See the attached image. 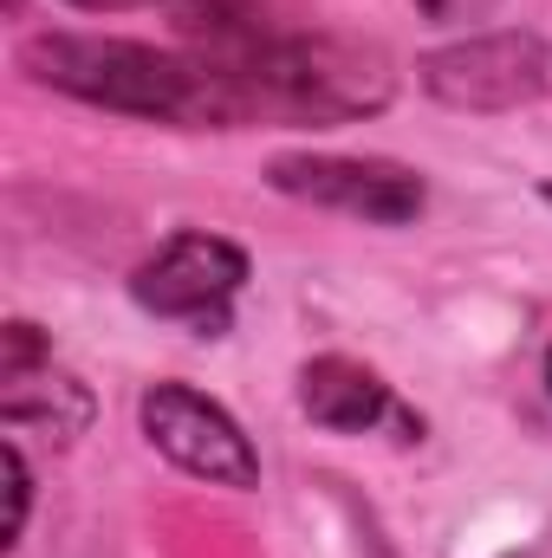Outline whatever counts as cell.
<instances>
[{
  "label": "cell",
  "mask_w": 552,
  "mask_h": 558,
  "mask_svg": "<svg viewBox=\"0 0 552 558\" xmlns=\"http://www.w3.org/2000/svg\"><path fill=\"white\" fill-rule=\"evenodd\" d=\"M20 65L33 85H52L118 118H149L176 131H241L248 124L235 78L202 52H169V46L105 39V33H39L20 46Z\"/></svg>",
  "instance_id": "6da1fadb"
},
{
  "label": "cell",
  "mask_w": 552,
  "mask_h": 558,
  "mask_svg": "<svg viewBox=\"0 0 552 558\" xmlns=\"http://www.w3.org/2000/svg\"><path fill=\"white\" fill-rule=\"evenodd\" d=\"M422 92L442 111H468V118H494V111H520L533 98H547L552 59L540 33L520 26H494V33H461L455 46H435L416 65Z\"/></svg>",
  "instance_id": "3957f363"
},
{
  "label": "cell",
  "mask_w": 552,
  "mask_h": 558,
  "mask_svg": "<svg viewBox=\"0 0 552 558\" xmlns=\"http://www.w3.org/2000/svg\"><path fill=\"white\" fill-rule=\"evenodd\" d=\"M267 182L279 195L325 208V215H351L371 228H404L429 208V189L410 162L391 156H332V149H292L267 162Z\"/></svg>",
  "instance_id": "5b68a950"
},
{
  "label": "cell",
  "mask_w": 552,
  "mask_h": 558,
  "mask_svg": "<svg viewBox=\"0 0 552 558\" xmlns=\"http://www.w3.org/2000/svg\"><path fill=\"white\" fill-rule=\"evenodd\" d=\"M202 59H215L241 105L248 124L274 118V124H358L377 118L397 98V65L384 46L345 39V33H254L235 46H189Z\"/></svg>",
  "instance_id": "7a4b0ae2"
},
{
  "label": "cell",
  "mask_w": 552,
  "mask_h": 558,
  "mask_svg": "<svg viewBox=\"0 0 552 558\" xmlns=\"http://www.w3.org/2000/svg\"><path fill=\"white\" fill-rule=\"evenodd\" d=\"M241 286H248V254L235 241H221L208 228H182L131 274V299L156 318H176L202 338H221Z\"/></svg>",
  "instance_id": "277c9868"
},
{
  "label": "cell",
  "mask_w": 552,
  "mask_h": 558,
  "mask_svg": "<svg viewBox=\"0 0 552 558\" xmlns=\"http://www.w3.org/2000/svg\"><path fill=\"white\" fill-rule=\"evenodd\" d=\"M163 7L189 33V46H235V39H254V33L279 26L274 0H163Z\"/></svg>",
  "instance_id": "9c48e42d"
},
{
  "label": "cell",
  "mask_w": 552,
  "mask_h": 558,
  "mask_svg": "<svg viewBox=\"0 0 552 558\" xmlns=\"http://www.w3.org/2000/svg\"><path fill=\"white\" fill-rule=\"evenodd\" d=\"M0 410H7L13 428H46V435L72 441V435L92 428V390L46 357L33 371H7V403Z\"/></svg>",
  "instance_id": "ba28073f"
},
{
  "label": "cell",
  "mask_w": 552,
  "mask_h": 558,
  "mask_svg": "<svg viewBox=\"0 0 552 558\" xmlns=\"http://www.w3.org/2000/svg\"><path fill=\"white\" fill-rule=\"evenodd\" d=\"M26 507H33V474H26V454L7 441V546L26 533Z\"/></svg>",
  "instance_id": "30bf717a"
},
{
  "label": "cell",
  "mask_w": 552,
  "mask_h": 558,
  "mask_svg": "<svg viewBox=\"0 0 552 558\" xmlns=\"http://www.w3.org/2000/svg\"><path fill=\"white\" fill-rule=\"evenodd\" d=\"M72 7H85V13H124V7H143V0H72Z\"/></svg>",
  "instance_id": "7c38bea8"
},
{
  "label": "cell",
  "mask_w": 552,
  "mask_h": 558,
  "mask_svg": "<svg viewBox=\"0 0 552 558\" xmlns=\"http://www.w3.org/2000/svg\"><path fill=\"white\" fill-rule=\"evenodd\" d=\"M416 7H422L429 20H442V26H448V20H481L494 0H416Z\"/></svg>",
  "instance_id": "8fae6325"
},
{
  "label": "cell",
  "mask_w": 552,
  "mask_h": 558,
  "mask_svg": "<svg viewBox=\"0 0 552 558\" xmlns=\"http://www.w3.org/2000/svg\"><path fill=\"white\" fill-rule=\"evenodd\" d=\"M547 384H552V351H547Z\"/></svg>",
  "instance_id": "5bb4252c"
},
{
  "label": "cell",
  "mask_w": 552,
  "mask_h": 558,
  "mask_svg": "<svg viewBox=\"0 0 552 558\" xmlns=\"http://www.w3.org/2000/svg\"><path fill=\"white\" fill-rule=\"evenodd\" d=\"M299 410L319 428H332V435H371L384 422H404L397 390L371 364H358L345 351H325V357L299 364Z\"/></svg>",
  "instance_id": "52a82bcc"
},
{
  "label": "cell",
  "mask_w": 552,
  "mask_h": 558,
  "mask_svg": "<svg viewBox=\"0 0 552 558\" xmlns=\"http://www.w3.org/2000/svg\"><path fill=\"white\" fill-rule=\"evenodd\" d=\"M540 202H547V208H552V182H540Z\"/></svg>",
  "instance_id": "4fadbf2b"
},
{
  "label": "cell",
  "mask_w": 552,
  "mask_h": 558,
  "mask_svg": "<svg viewBox=\"0 0 552 558\" xmlns=\"http://www.w3.org/2000/svg\"><path fill=\"white\" fill-rule=\"evenodd\" d=\"M137 422L149 435V448L163 461H176L182 474L208 481V487H235V494H254L261 487V454L248 441V428L228 416L215 397H202L195 384H149L137 403Z\"/></svg>",
  "instance_id": "8992f818"
}]
</instances>
